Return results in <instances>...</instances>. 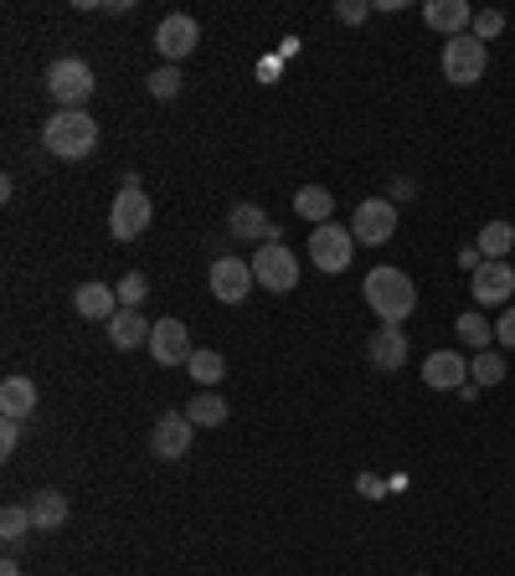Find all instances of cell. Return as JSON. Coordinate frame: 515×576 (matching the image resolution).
I'll return each instance as SVG.
<instances>
[{"mask_svg": "<svg viewBox=\"0 0 515 576\" xmlns=\"http://www.w3.org/2000/svg\"><path fill=\"white\" fill-rule=\"evenodd\" d=\"M145 350L154 356V366H186V360L196 356V350H191V330L181 320H154Z\"/></svg>", "mask_w": 515, "mask_h": 576, "instance_id": "cell-11", "label": "cell"}, {"mask_svg": "<svg viewBox=\"0 0 515 576\" xmlns=\"http://www.w3.org/2000/svg\"><path fill=\"white\" fill-rule=\"evenodd\" d=\"M114 293H119V309H139L145 304V293H150V278H145V273H124Z\"/></svg>", "mask_w": 515, "mask_h": 576, "instance_id": "cell-29", "label": "cell"}, {"mask_svg": "<svg viewBox=\"0 0 515 576\" xmlns=\"http://www.w3.org/2000/svg\"><path fill=\"white\" fill-rule=\"evenodd\" d=\"M397 232V206L387 196H371V201L356 206V217H351V238L360 247H381V242H392Z\"/></svg>", "mask_w": 515, "mask_h": 576, "instance_id": "cell-8", "label": "cell"}, {"mask_svg": "<svg viewBox=\"0 0 515 576\" xmlns=\"http://www.w3.org/2000/svg\"><path fill=\"white\" fill-rule=\"evenodd\" d=\"M0 576H21V566H16L11 556H5V561H0Z\"/></svg>", "mask_w": 515, "mask_h": 576, "instance_id": "cell-35", "label": "cell"}, {"mask_svg": "<svg viewBox=\"0 0 515 576\" xmlns=\"http://www.w3.org/2000/svg\"><path fill=\"white\" fill-rule=\"evenodd\" d=\"M505 371H511V366H505V356H495V350H480V356L469 360V381H474V387H500V381H505Z\"/></svg>", "mask_w": 515, "mask_h": 576, "instance_id": "cell-28", "label": "cell"}, {"mask_svg": "<svg viewBox=\"0 0 515 576\" xmlns=\"http://www.w3.org/2000/svg\"><path fill=\"white\" fill-rule=\"evenodd\" d=\"M150 217H154L150 196L139 191L135 175H124V191L114 196V206H108V232H114V242H135V238H145Z\"/></svg>", "mask_w": 515, "mask_h": 576, "instance_id": "cell-3", "label": "cell"}, {"mask_svg": "<svg viewBox=\"0 0 515 576\" xmlns=\"http://www.w3.org/2000/svg\"><path fill=\"white\" fill-rule=\"evenodd\" d=\"M294 211L305 221H314V227H325L330 211H335V196H330L325 186H299V196H294Z\"/></svg>", "mask_w": 515, "mask_h": 576, "instance_id": "cell-24", "label": "cell"}, {"mask_svg": "<svg viewBox=\"0 0 515 576\" xmlns=\"http://www.w3.org/2000/svg\"><path fill=\"white\" fill-rule=\"evenodd\" d=\"M32 505H5L0 509V541H5V551H16L26 535H32Z\"/></svg>", "mask_w": 515, "mask_h": 576, "instance_id": "cell-26", "label": "cell"}, {"mask_svg": "<svg viewBox=\"0 0 515 576\" xmlns=\"http://www.w3.org/2000/svg\"><path fill=\"white\" fill-rule=\"evenodd\" d=\"M150 330L154 324L139 314V309H119L114 320H108V339H114V350H139V345H150Z\"/></svg>", "mask_w": 515, "mask_h": 576, "instance_id": "cell-19", "label": "cell"}, {"mask_svg": "<svg viewBox=\"0 0 515 576\" xmlns=\"http://www.w3.org/2000/svg\"><path fill=\"white\" fill-rule=\"evenodd\" d=\"M484 68H490V47H484L480 36H448L444 42V78L454 88H474L484 78Z\"/></svg>", "mask_w": 515, "mask_h": 576, "instance_id": "cell-5", "label": "cell"}, {"mask_svg": "<svg viewBox=\"0 0 515 576\" xmlns=\"http://www.w3.org/2000/svg\"><path fill=\"white\" fill-rule=\"evenodd\" d=\"M72 309H78L83 320L108 324L114 314H119V293H114L108 284H78V288H72Z\"/></svg>", "mask_w": 515, "mask_h": 576, "instance_id": "cell-18", "label": "cell"}, {"mask_svg": "<svg viewBox=\"0 0 515 576\" xmlns=\"http://www.w3.org/2000/svg\"><path fill=\"white\" fill-rule=\"evenodd\" d=\"M186 417H191V427H222L227 423V402L217 396V391H196Z\"/></svg>", "mask_w": 515, "mask_h": 576, "instance_id": "cell-27", "label": "cell"}, {"mask_svg": "<svg viewBox=\"0 0 515 576\" xmlns=\"http://www.w3.org/2000/svg\"><path fill=\"white\" fill-rule=\"evenodd\" d=\"M42 145L57 160H83L99 145V119L88 108H57L47 124H42Z\"/></svg>", "mask_w": 515, "mask_h": 576, "instance_id": "cell-2", "label": "cell"}, {"mask_svg": "<svg viewBox=\"0 0 515 576\" xmlns=\"http://www.w3.org/2000/svg\"><path fill=\"white\" fill-rule=\"evenodd\" d=\"M423 381H428L433 391H464L469 387V360H464L459 350H433V356L423 360Z\"/></svg>", "mask_w": 515, "mask_h": 576, "instance_id": "cell-16", "label": "cell"}, {"mask_svg": "<svg viewBox=\"0 0 515 576\" xmlns=\"http://www.w3.org/2000/svg\"><path fill=\"white\" fill-rule=\"evenodd\" d=\"M181 83H186V78H181V68H154L150 78H145V88H150L154 99H175V93H181Z\"/></svg>", "mask_w": 515, "mask_h": 576, "instance_id": "cell-30", "label": "cell"}, {"mask_svg": "<svg viewBox=\"0 0 515 576\" xmlns=\"http://www.w3.org/2000/svg\"><path fill=\"white\" fill-rule=\"evenodd\" d=\"M500 32H505V11H474V26H469V36H480L484 47H490Z\"/></svg>", "mask_w": 515, "mask_h": 576, "instance_id": "cell-31", "label": "cell"}, {"mask_svg": "<svg viewBox=\"0 0 515 576\" xmlns=\"http://www.w3.org/2000/svg\"><path fill=\"white\" fill-rule=\"evenodd\" d=\"M227 232H232L238 242H278L284 238L274 221H268V211L253 206V201H238L232 211H227Z\"/></svg>", "mask_w": 515, "mask_h": 576, "instance_id": "cell-14", "label": "cell"}, {"mask_svg": "<svg viewBox=\"0 0 515 576\" xmlns=\"http://www.w3.org/2000/svg\"><path fill=\"white\" fill-rule=\"evenodd\" d=\"M186 376H191V381H196L202 391H217V381L227 376L222 350H196V356L186 360Z\"/></svg>", "mask_w": 515, "mask_h": 576, "instance_id": "cell-25", "label": "cell"}, {"mask_svg": "<svg viewBox=\"0 0 515 576\" xmlns=\"http://www.w3.org/2000/svg\"><path fill=\"white\" fill-rule=\"evenodd\" d=\"M423 21H428L433 32H444V42H448V36H464L474 26V5H464V0H428Z\"/></svg>", "mask_w": 515, "mask_h": 576, "instance_id": "cell-17", "label": "cell"}, {"mask_svg": "<svg viewBox=\"0 0 515 576\" xmlns=\"http://www.w3.org/2000/svg\"><path fill=\"white\" fill-rule=\"evenodd\" d=\"M495 339H500V345H511V350H515V304L505 309V314H500V324H495Z\"/></svg>", "mask_w": 515, "mask_h": 576, "instance_id": "cell-34", "label": "cell"}, {"mask_svg": "<svg viewBox=\"0 0 515 576\" xmlns=\"http://www.w3.org/2000/svg\"><path fill=\"white\" fill-rule=\"evenodd\" d=\"M515 247V221H484L480 227V257L484 263H505Z\"/></svg>", "mask_w": 515, "mask_h": 576, "instance_id": "cell-22", "label": "cell"}, {"mask_svg": "<svg viewBox=\"0 0 515 576\" xmlns=\"http://www.w3.org/2000/svg\"><path fill=\"white\" fill-rule=\"evenodd\" d=\"M196 42H202V26H196V16H181V11H171V16L154 26V47H160V57H165V68H175L181 57H191V51H196Z\"/></svg>", "mask_w": 515, "mask_h": 576, "instance_id": "cell-9", "label": "cell"}, {"mask_svg": "<svg viewBox=\"0 0 515 576\" xmlns=\"http://www.w3.org/2000/svg\"><path fill=\"white\" fill-rule=\"evenodd\" d=\"M253 278H258V288H268V293H294V288H299V257L284 247V238L263 242L253 253Z\"/></svg>", "mask_w": 515, "mask_h": 576, "instance_id": "cell-6", "label": "cell"}, {"mask_svg": "<svg viewBox=\"0 0 515 576\" xmlns=\"http://www.w3.org/2000/svg\"><path fill=\"white\" fill-rule=\"evenodd\" d=\"M253 263H242V257H217L211 263V293L222 299V304H242L248 293H253Z\"/></svg>", "mask_w": 515, "mask_h": 576, "instance_id": "cell-12", "label": "cell"}, {"mask_svg": "<svg viewBox=\"0 0 515 576\" xmlns=\"http://www.w3.org/2000/svg\"><path fill=\"white\" fill-rule=\"evenodd\" d=\"M366 360H371L377 371H402V366H408V335H402V324H381V330H371V339H366Z\"/></svg>", "mask_w": 515, "mask_h": 576, "instance_id": "cell-15", "label": "cell"}, {"mask_svg": "<svg viewBox=\"0 0 515 576\" xmlns=\"http://www.w3.org/2000/svg\"><path fill=\"white\" fill-rule=\"evenodd\" d=\"M0 412H5V417H16V423L32 417V412H36L32 376H5V381H0Z\"/></svg>", "mask_w": 515, "mask_h": 576, "instance_id": "cell-20", "label": "cell"}, {"mask_svg": "<svg viewBox=\"0 0 515 576\" xmlns=\"http://www.w3.org/2000/svg\"><path fill=\"white\" fill-rule=\"evenodd\" d=\"M351 257H356V238H351V227L325 221V227H314V232H309V263H314L320 273H345V268H351Z\"/></svg>", "mask_w": 515, "mask_h": 576, "instance_id": "cell-7", "label": "cell"}, {"mask_svg": "<svg viewBox=\"0 0 515 576\" xmlns=\"http://www.w3.org/2000/svg\"><path fill=\"white\" fill-rule=\"evenodd\" d=\"M93 68H88L83 57H57L47 68V93L57 108H83L88 99H93Z\"/></svg>", "mask_w": 515, "mask_h": 576, "instance_id": "cell-4", "label": "cell"}, {"mask_svg": "<svg viewBox=\"0 0 515 576\" xmlns=\"http://www.w3.org/2000/svg\"><path fill=\"white\" fill-rule=\"evenodd\" d=\"M366 304H371V314L381 324H408L412 309H417V288H412V278L402 268L381 263V268L366 273Z\"/></svg>", "mask_w": 515, "mask_h": 576, "instance_id": "cell-1", "label": "cell"}, {"mask_svg": "<svg viewBox=\"0 0 515 576\" xmlns=\"http://www.w3.org/2000/svg\"><path fill=\"white\" fill-rule=\"evenodd\" d=\"M191 433H196V427H191L186 412H165V417L154 423V433H150V453L165 458V463H171V458H186L191 453Z\"/></svg>", "mask_w": 515, "mask_h": 576, "instance_id": "cell-13", "label": "cell"}, {"mask_svg": "<svg viewBox=\"0 0 515 576\" xmlns=\"http://www.w3.org/2000/svg\"><path fill=\"white\" fill-rule=\"evenodd\" d=\"M454 335H459L464 345H469V350L480 356V350H490V339H495V324H484L480 309H464L459 320H454Z\"/></svg>", "mask_w": 515, "mask_h": 576, "instance_id": "cell-23", "label": "cell"}, {"mask_svg": "<svg viewBox=\"0 0 515 576\" xmlns=\"http://www.w3.org/2000/svg\"><path fill=\"white\" fill-rule=\"evenodd\" d=\"M16 448H21V423H16V417H5V423H0V453L11 458Z\"/></svg>", "mask_w": 515, "mask_h": 576, "instance_id": "cell-33", "label": "cell"}, {"mask_svg": "<svg viewBox=\"0 0 515 576\" xmlns=\"http://www.w3.org/2000/svg\"><path fill=\"white\" fill-rule=\"evenodd\" d=\"M366 16H371L366 0H341V5H335V21H345V26H360Z\"/></svg>", "mask_w": 515, "mask_h": 576, "instance_id": "cell-32", "label": "cell"}, {"mask_svg": "<svg viewBox=\"0 0 515 576\" xmlns=\"http://www.w3.org/2000/svg\"><path fill=\"white\" fill-rule=\"evenodd\" d=\"M469 293L480 309H511V293H515V268L511 263H480L474 278H469Z\"/></svg>", "mask_w": 515, "mask_h": 576, "instance_id": "cell-10", "label": "cell"}, {"mask_svg": "<svg viewBox=\"0 0 515 576\" xmlns=\"http://www.w3.org/2000/svg\"><path fill=\"white\" fill-rule=\"evenodd\" d=\"M68 494H57V489H36L32 494V526L36 530H62L68 526Z\"/></svg>", "mask_w": 515, "mask_h": 576, "instance_id": "cell-21", "label": "cell"}]
</instances>
